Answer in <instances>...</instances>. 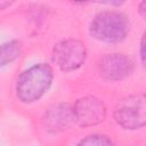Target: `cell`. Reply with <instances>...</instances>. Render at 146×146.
I'll return each instance as SVG.
<instances>
[{
	"label": "cell",
	"instance_id": "8992f818",
	"mask_svg": "<svg viewBox=\"0 0 146 146\" xmlns=\"http://www.w3.org/2000/svg\"><path fill=\"white\" fill-rule=\"evenodd\" d=\"M133 63L123 54L105 55L99 62L100 75L110 81H120L132 73Z\"/></svg>",
	"mask_w": 146,
	"mask_h": 146
},
{
	"label": "cell",
	"instance_id": "3957f363",
	"mask_svg": "<svg viewBox=\"0 0 146 146\" xmlns=\"http://www.w3.org/2000/svg\"><path fill=\"white\" fill-rule=\"evenodd\" d=\"M115 122L124 129L135 130L146 125V95H130L120 99L113 112Z\"/></svg>",
	"mask_w": 146,
	"mask_h": 146
},
{
	"label": "cell",
	"instance_id": "7c38bea8",
	"mask_svg": "<svg viewBox=\"0 0 146 146\" xmlns=\"http://www.w3.org/2000/svg\"><path fill=\"white\" fill-rule=\"evenodd\" d=\"M138 11H139V15L146 21V0H141L139 6H138Z\"/></svg>",
	"mask_w": 146,
	"mask_h": 146
},
{
	"label": "cell",
	"instance_id": "30bf717a",
	"mask_svg": "<svg viewBox=\"0 0 146 146\" xmlns=\"http://www.w3.org/2000/svg\"><path fill=\"white\" fill-rule=\"evenodd\" d=\"M140 59L144 68L146 70V31L144 32L140 40Z\"/></svg>",
	"mask_w": 146,
	"mask_h": 146
},
{
	"label": "cell",
	"instance_id": "52a82bcc",
	"mask_svg": "<svg viewBox=\"0 0 146 146\" xmlns=\"http://www.w3.org/2000/svg\"><path fill=\"white\" fill-rule=\"evenodd\" d=\"M44 127L50 132H59L67 129L74 121L73 106L68 104H57L50 107L44 114Z\"/></svg>",
	"mask_w": 146,
	"mask_h": 146
},
{
	"label": "cell",
	"instance_id": "277c9868",
	"mask_svg": "<svg viewBox=\"0 0 146 146\" xmlns=\"http://www.w3.org/2000/svg\"><path fill=\"white\" fill-rule=\"evenodd\" d=\"M87 50L80 40L66 39L59 41L52 49V62L65 72L81 67L86 60Z\"/></svg>",
	"mask_w": 146,
	"mask_h": 146
},
{
	"label": "cell",
	"instance_id": "5b68a950",
	"mask_svg": "<svg viewBox=\"0 0 146 146\" xmlns=\"http://www.w3.org/2000/svg\"><path fill=\"white\" fill-rule=\"evenodd\" d=\"M75 122L82 127H92L106 117V106L97 97L87 96L78 99L73 106Z\"/></svg>",
	"mask_w": 146,
	"mask_h": 146
},
{
	"label": "cell",
	"instance_id": "9c48e42d",
	"mask_svg": "<svg viewBox=\"0 0 146 146\" xmlns=\"http://www.w3.org/2000/svg\"><path fill=\"white\" fill-rule=\"evenodd\" d=\"M112 140L105 136V135H99V133H94V135H89L86 138H83L82 140H80L79 145H111Z\"/></svg>",
	"mask_w": 146,
	"mask_h": 146
},
{
	"label": "cell",
	"instance_id": "8fae6325",
	"mask_svg": "<svg viewBox=\"0 0 146 146\" xmlns=\"http://www.w3.org/2000/svg\"><path fill=\"white\" fill-rule=\"evenodd\" d=\"M94 1L102 5H107V6H120L125 0H94Z\"/></svg>",
	"mask_w": 146,
	"mask_h": 146
},
{
	"label": "cell",
	"instance_id": "7a4b0ae2",
	"mask_svg": "<svg viewBox=\"0 0 146 146\" xmlns=\"http://www.w3.org/2000/svg\"><path fill=\"white\" fill-rule=\"evenodd\" d=\"M129 30L130 23L128 17L124 14L114 10L97 14L89 27V32L94 39L107 43L122 41L129 33Z\"/></svg>",
	"mask_w": 146,
	"mask_h": 146
},
{
	"label": "cell",
	"instance_id": "6da1fadb",
	"mask_svg": "<svg viewBox=\"0 0 146 146\" xmlns=\"http://www.w3.org/2000/svg\"><path fill=\"white\" fill-rule=\"evenodd\" d=\"M54 79L52 68L46 63H39L25 70L16 83V95L22 103L39 100L50 88Z\"/></svg>",
	"mask_w": 146,
	"mask_h": 146
},
{
	"label": "cell",
	"instance_id": "ba28073f",
	"mask_svg": "<svg viewBox=\"0 0 146 146\" xmlns=\"http://www.w3.org/2000/svg\"><path fill=\"white\" fill-rule=\"evenodd\" d=\"M22 54V43L17 40H11L1 46V54H0V63L1 66H5L15 59H17Z\"/></svg>",
	"mask_w": 146,
	"mask_h": 146
},
{
	"label": "cell",
	"instance_id": "4fadbf2b",
	"mask_svg": "<svg viewBox=\"0 0 146 146\" xmlns=\"http://www.w3.org/2000/svg\"><path fill=\"white\" fill-rule=\"evenodd\" d=\"M74 1H78V2H81V1H86V0H74Z\"/></svg>",
	"mask_w": 146,
	"mask_h": 146
}]
</instances>
